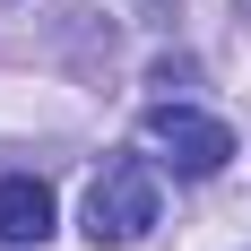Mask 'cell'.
<instances>
[{"instance_id": "1", "label": "cell", "mask_w": 251, "mask_h": 251, "mask_svg": "<svg viewBox=\"0 0 251 251\" xmlns=\"http://www.w3.org/2000/svg\"><path fill=\"white\" fill-rule=\"evenodd\" d=\"M156 226V174L139 156H113L96 182H87V243L96 251H130Z\"/></svg>"}, {"instance_id": "2", "label": "cell", "mask_w": 251, "mask_h": 251, "mask_svg": "<svg viewBox=\"0 0 251 251\" xmlns=\"http://www.w3.org/2000/svg\"><path fill=\"white\" fill-rule=\"evenodd\" d=\"M148 148H156V165H174L182 182H208V174H226L234 130L217 122V113H191V104H156L148 113Z\"/></svg>"}, {"instance_id": "3", "label": "cell", "mask_w": 251, "mask_h": 251, "mask_svg": "<svg viewBox=\"0 0 251 251\" xmlns=\"http://www.w3.org/2000/svg\"><path fill=\"white\" fill-rule=\"evenodd\" d=\"M52 234V191L35 174H9L0 182V243H44Z\"/></svg>"}]
</instances>
